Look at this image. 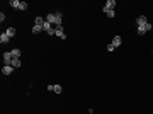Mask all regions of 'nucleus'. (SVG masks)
I'll return each instance as SVG.
<instances>
[{
	"label": "nucleus",
	"instance_id": "obj_1",
	"mask_svg": "<svg viewBox=\"0 0 153 114\" xmlns=\"http://www.w3.org/2000/svg\"><path fill=\"white\" fill-rule=\"evenodd\" d=\"M151 29H153V26H151L150 22H146V24H145V26H138V34H140V36H141V34L148 33V31H151Z\"/></svg>",
	"mask_w": 153,
	"mask_h": 114
},
{
	"label": "nucleus",
	"instance_id": "obj_2",
	"mask_svg": "<svg viewBox=\"0 0 153 114\" xmlns=\"http://www.w3.org/2000/svg\"><path fill=\"white\" fill-rule=\"evenodd\" d=\"M46 20L51 24V26H60V22H58V19H56V15H54V12H51L46 15Z\"/></svg>",
	"mask_w": 153,
	"mask_h": 114
},
{
	"label": "nucleus",
	"instance_id": "obj_3",
	"mask_svg": "<svg viewBox=\"0 0 153 114\" xmlns=\"http://www.w3.org/2000/svg\"><path fill=\"white\" fill-rule=\"evenodd\" d=\"M54 31H56V36L58 38H61V39H67V34H65V31H63V26H54Z\"/></svg>",
	"mask_w": 153,
	"mask_h": 114
},
{
	"label": "nucleus",
	"instance_id": "obj_4",
	"mask_svg": "<svg viewBox=\"0 0 153 114\" xmlns=\"http://www.w3.org/2000/svg\"><path fill=\"white\" fill-rule=\"evenodd\" d=\"M12 53H10V51H5V53H3V66H5V65H10V63H12Z\"/></svg>",
	"mask_w": 153,
	"mask_h": 114
},
{
	"label": "nucleus",
	"instance_id": "obj_5",
	"mask_svg": "<svg viewBox=\"0 0 153 114\" xmlns=\"http://www.w3.org/2000/svg\"><path fill=\"white\" fill-rule=\"evenodd\" d=\"M114 7H116V2H114V0H107V2H105V5L102 7V10H104V12H105V10H114Z\"/></svg>",
	"mask_w": 153,
	"mask_h": 114
},
{
	"label": "nucleus",
	"instance_id": "obj_6",
	"mask_svg": "<svg viewBox=\"0 0 153 114\" xmlns=\"http://www.w3.org/2000/svg\"><path fill=\"white\" fill-rule=\"evenodd\" d=\"M14 70H16L14 66H10V65H5V66L2 68V73H3V75H10V73H12Z\"/></svg>",
	"mask_w": 153,
	"mask_h": 114
},
{
	"label": "nucleus",
	"instance_id": "obj_7",
	"mask_svg": "<svg viewBox=\"0 0 153 114\" xmlns=\"http://www.w3.org/2000/svg\"><path fill=\"white\" fill-rule=\"evenodd\" d=\"M44 20H46V19H43L41 15H38V17L34 19V26H39V27H43V26H44Z\"/></svg>",
	"mask_w": 153,
	"mask_h": 114
},
{
	"label": "nucleus",
	"instance_id": "obj_8",
	"mask_svg": "<svg viewBox=\"0 0 153 114\" xmlns=\"http://www.w3.org/2000/svg\"><path fill=\"white\" fill-rule=\"evenodd\" d=\"M9 41H10V38L7 36V33H2V34H0V43H2V44H7Z\"/></svg>",
	"mask_w": 153,
	"mask_h": 114
},
{
	"label": "nucleus",
	"instance_id": "obj_9",
	"mask_svg": "<svg viewBox=\"0 0 153 114\" xmlns=\"http://www.w3.org/2000/svg\"><path fill=\"white\" fill-rule=\"evenodd\" d=\"M146 22H148V20H146V17H145V15H140L136 19V24H138V26H145Z\"/></svg>",
	"mask_w": 153,
	"mask_h": 114
},
{
	"label": "nucleus",
	"instance_id": "obj_10",
	"mask_svg": "<svg viewBox=\"0 0 153 114\" xmlns=\"http://www.w3.org/2000/svg\"><path fill=\"white\" fill-rule=\"evenodd\" d=\"M121 43H123V38L121 36H114V39H112V44L118 48V46H121Z\"/></svg>",
	"mask_w": 153,
	"mask_h": 114
},
{
	"label": "nucleus",
	"instance_id": "obj_11",
	"mask_svg": "<svg viewBox=\"0 0 153 114\" xmlns=\"http://www.w3.org/2000/svg\"><path fill=\"white\" fill-rule=\"evenodd\" d=\"M10 53H12V58H21V49H19V48L10 49Z\"/></svg>",
	"mask_w": 153,
	"mask_h": 114
},
{
	"label": "nucleus",
	"instance_id": "obj_12",
	"mask_svg": "<svg viewBox=\"0 0 153 114\" xmlns=\"http://www.w3.org/2000/svg\"><path fill=\"white\" fill-rule=\"evenodd\" d=\"M5 33H7V36H9V38H14V36H16V33H17V31H16V27H9V29H7Z\"/></svg>",
	"mask_w": 153,
	"mask_h": 114
},
{
	"label": "nucleus",
	"instance_id": "obj_13",
	"mask_svg": "<svg viewBox=\"0 0 153 114\" xmlns=\"http://www.w3.org/2000/svg\"><path fill=\"white\" fill-rule=\"evenodd\" d=\"M9 5H10V7H14V9H19V7H21V0H10Z\"/></svg>",
	"mask_w": 153,
	"mask_h": 114
},
{
	"label": "nucleus",
	"instance_id": "obj_14",
	"mask_svg": "<svg viewBox=\"0 0 153 114\" xmlns=\"http://www.w3.org/2000/svg\"><path fill=\"white\" fill-rule=\"evenodd\" d=\"M10 66H14V68H19V66H21V60H19V58H14L12 63H10Z\"/></svg>",
	"mask_w": 153,
	"mask_h": 114
},
{
	"label": "nucleus",
	"instance_id": "obj_15",
	"mask_svg": "<svg viewBox=\"0 0 153 114\" xmlns=\"http://www.w3.org/2000/svg\"><path fill=\"white\" fill-rule=\"evenodd\" d=\"M105 15L109 17V19H114V15H116V12L114 10H105Z\"/></svg>",
	"mask_w": 153,
	"mask_h": 114
},
{
	"label": "nucleus",
	"instance_id": "obj_16",
	"mask_svg": "<svg viewBox=\"0 0 153 114\" xmlns=\"http://www.w3.org/2000/svg\"><path fill=\"white\" fill-rule=\"evenodd\" d=\"M32 33H34V34H39V33H43V27H39V26H34V27H32Z\"/></svg>",
	"mask_w": 153,
	"mask_h": 114
},
{
	"label": "nucleus",
	"instance_id": "obj_17",
	"mask_svg": "<svg viewBox=\"0 0 153 114\" xmlns=\"http://www.w3.org/2000/svg\"><path fill=\"white\" fill-rule=\"evenodd\" d=\"M61 90H63V89H61V85H54L53 92H56V94H61Z\"/></svg>",
	"mask_w": 153,
	"mask_h": 114
},
{
	"label": "nucleus",
	"instance_id": "obj_18",
	"mask_svg": "<svg viewBox=\"0 0 153 114\" xmlns=\"http://www.w3.org/2000/svg\"><path fill=\"white\" fill-rule=\"evenodd\" d=\"M54 15H56V19H58V22L61 24V17H63V14L61 12H54Z\"/></svg>",
	"mask_w": 153,
	"mask_h": 114
},
{
	"label": "nucleus",
	"instance_id": "obj_19",
	"mask_svg": "<svg viewBox=\"0 0 153 114\" xmlns=\"http://www.w3.org/2000/svg\"><path fill=\"white\" fill-rule=\"evenodd\" d=\"M27 9V3L26 2H21V7H19V10H26Z\"/></svg>",
	"mask_w": 153,
	"mask_h": 114
},
{
	"label": "nucleus",
	"instance_id": "obj_20",
	"mask_svg": "<svg viewBox=\"0 0 153 114\" xmlns=\"http://www.w3.org/2000/svg\"><path fill=\"white\" fill-rule=\"evenodd\" d=\"M114 49H116V46L112 44V43H111V44H107V51H114Z\"/></svg>",
	"mask_w": 153,
	"mask_h": 114
},
{
	"label": "nucleus",
	"instance_id": "obj_21",
	"mask_svg": "<svg viewBox=\"0 0 153 114\" xmlns=\"http://www.w3.org/2000/svg\"><path fill=\"white\" fill-rule=\"evenodd\" d=\"M3 20H5V14L2 12V14H0V22H3Z\"/></svg>",
	"mask_w": 153,
	"mask_h": 114
}]
</instances>
